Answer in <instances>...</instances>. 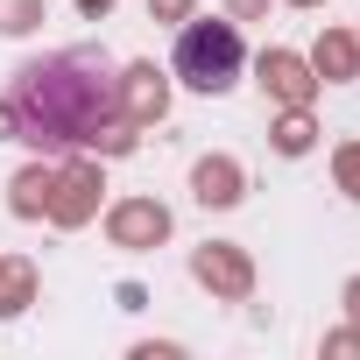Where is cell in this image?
I'll return each instance as SVG.
<instances>
[{
	"label": "cell",
	"instance_id": "obj_13",
	"mask_svg": "<svg viewBox=\"0 0 360 360\" xmlns=\"http://www.w3.org/2000/svg\"><path fill=\"white\" fill-rule=\"evenodd\" d=\"M148 8H155V15H184L191 0H148Z\"/></svg>",
	"mask_w": 360,
	"mask_h": 360
},
{
	"label": "cell",
	"instance_id": "obj_16",
	"mask_svg": "<svg viewBox=\"0 0 360 360\" xmlns=\"http://www.w3.org/2000/svg\"><path fill=\"white\" fill-rule=\"evenodd\" d=\"M353 318H360V283H353Z\"/></svg>",
	"mask_w": 360,
	"mask_h": 360
},
{
	"label": "cell",
	"instance_id": "obj_10",
	"mask_svg": "<svg viewBox=\"0 0 360 360\" xmlns=\"http://www.w3.org/2000/svg\"><path fill=\"white\" fill-rule=\"evenodd\" d=\"M29 304V269H0V311H22Z\"/></svg>",
	"mask_w": 360,
	"mask_h": 360
},
{
	"label": "cell",
	"instance_id": "obj_3",
	"mask_svg": "<svg viewBox=\"0 0 360 360\" xmlns=\"http://www.w3.org/2000/svg\"><path fill=\"white\" fill-rule=\"evenodd\" d=\"M120 106H127V127H134V120H162V106H169V85L155 78V64H134V71L120 78Z\"/></svg>",
	"mask_w": 360,
	"mask_h": 360
},
{
	"label": "cell",
	"instance_id": "obj_8",
	"mask_svg": "<svg viewBox=\"0 0 360 360\" xmlns=\"http://www.w3.org/2000/svg\"><path fill=\"white\" fill-rule=\"evenodd\" d=\"M36 22H43V0H0V29H8V36H22Z\"/></svg>",
	"mask_w": 360,
	"mask_h": 360
},
{
	"label": "cell",
	"instance_id": "obj_11",
	"mask_svg": "<svg viewBox=\"0 0 360 360\" xmlns=\"http://www.w3.org/2000/svg\"><path fill=\"white\" fill-rule=\"evenodd\" d=\"M276 141H283V148H290V155H297V148H304V141H311V120H304V113H290V120H283V134H276Z\"/></svg>",
	"mask_w": 360,
	"mask_h": 360
},
{
	"label": "cell",
	"instance_id": "obj_4",
	"mask_svg": "<svg viewBox=\"0 0 360 360\" xmlns=\"http://www.w3.org/2000/svg\"><path fill=\"white\" fill-rule=\"evenodd\" d=\"M169 233V212L162 205H120L113 212V240L120 248H141V240H162Z\"/></svg>",
	"mask_w": 360,
	"mask_h": 360
},
{
	"label": "cell",
	"instance_id": "obj_2",
	"mask_svg": "<svg viewBox=\"0 0 360 360\" xmlns=\"http://www.w3.org/2000/svg\"><path fill=\"white\" fill-rule=\"evenodd\" d=\"M176 78L191 92H226L240 78V36L233 22H191L176 36Z\"/></svg>",
	"mask_w": 360,
	"mask_h": 360
},
{
	"label": "cell",
	"instance_id": "obj_9",
	"mask_svg": "<svg viewBox=\"0 0 360 360\" xmlns=\"http://www.w3.org/2000/svg\"><path fill=\"white\" fill-rule=\"evenodd\" d=\"M318 71H325V78H353V43H346V36H325Z\"/></svg>",
	"mask_w": 360,
	"mask_h": 360
},
{
	"label": "cell",
	"instance_id": "obj_12",
	"mask_svg": "<svg viewBox=\"0 0 360 360\" xmlns=\"http://www.w3.org/2000/svg\"><path fill=\"white\" fill-rule=\"evenodd\" d=\"M339 176H346V184H353V198H360V148H346V155H339Z\"/></svg>",
	"mask_w": 360,
	"mask_h": 360
},
{
	"label": "cell",
	"instance_id": "obj_1",
	"mask_svg": "<svg viewBox=\"0 0 360 360\" xmlns=\"http://www.w3.org/2000/svg\"><path fill=\"white\" fill-rule=\"evenodd\" d=\"M15 127L22 141H99L127 148V120H120V78L106 71V57L92 50H64L50 64H29L15 85Z\"/></svg>",
	"mask_w": 360,
	"mask_h": 360
},
{
	"label": "cell",
	"instance_id": "obj_7",
	"mask_svg": "<svg viewBox=\"0 0 360 360\" xmlns=\"http://www.w3.org/2000/svg\"><path fill=\"white\" fill-rule=\"evenodd\" d=\"M198 198L205 205H233L240 198V169L233 162H198Z\"/></svg>",
	"mask_w": 360,
	"mask_h": 360
},
{
	"label": "cell",
	"instance_id": "obj_14",
	"mask_svg": "<svg viewBox=\"0 0 360 360\" xmlns=\"http://www.w3.org/2000/svg\"><path fill=\"white\" fill-rule=\"evenodd\" d=\"M233 8H240V15H255V8H262V0H233Z\"/></svg>",
	"mask_w": 360,
	"mask_h": 360
},
{
	"label": "cell",
	"instance_id": "obj_5",
	"mask_svg": "<svg viewBox=\"0 0 360 360\" xmlns=\"http://www.w3.org/2000/svg\"><path fill=\"white\" fill-rule=\"evenodd\" d=\"M198 283H212V290H226V297H248V262L226 255V248H205V255H198Z\"/></svg>",
	"mask_w": 360,
	"mask_h": 360
},
{
	"label": "cell",
	"instance_id": "obj_15",
	"mask_svg": "<svg viewBox=\"0 0 360 360\" xmlns=\"http://www.w3.org/2000/svg\"><path fill=\"white\" fill-rule=\"evenodd\" d=\"M78 8H85V15H92V8H106V0H78Z\"/></svg>",
	"mask_w": 360,
	"mask_h": 360
},
{
	"label": "cell",
	"instance_id": "obj_6",
	"mask_svg": "<svg viewBox=\"0 0 360 360\" xmlns=\"http://www.w3.org/2000/svg\"><path fill=\"white\" fill-rule=\"evenodd\" d=\"M262 78H269V92H283L290 106H304V92H311L304 64H297V57H283V50H269V57H262Z\"/></svg>",
	"mask_w": 360,
	"mask_h": 360
}]
</instances>
